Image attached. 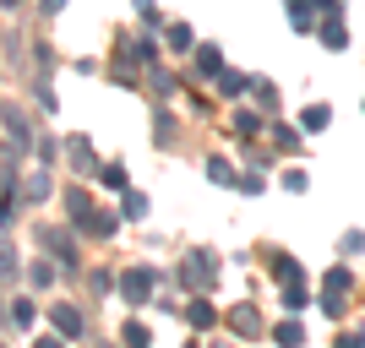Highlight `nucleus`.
Instances as JSON below:
<instances>
[{"label": "nucleus", "instance_id": "obj_1", "mask_svg": "<svg viewBox=\"0 0 365 348\" xmlns=\"http://www.w3.org/2000/svg\"><path fill=\"white\" fill-rule=\"evenodd\" d=\"M180 283L191 288V294H207V288L218 283V261L207 256V251H191V256L180 261Z\"/></svg>", "mask_w": 365, "mask_h": 348}, {"label": "nucleus", "instance_id": "obj_2", "mask_svg": "<svg viewBox=\"0 0 365 348\" xmlns=\"http://www.w3.org/2000/svg\"><path fill=\"white\" fill-rule=\"evenodd\" d=\"M38 245H44L49 256L61 261L66 273H76V267H82V251H76V240H71V234H66V228H55V223H44V228H38Z\"/></svg>", "mask_w": 365, "mask_h": 348}, {"label": "nucleus", "instance_id": "obj_3", "mask_svg": "<svg viewBox=\"0 0 365 348\" xmlns=\"http://www.w3.org/2000/svg\"><path fill=\"white\" fill-rule=\"evenodd\" d=\"M349 288H354V273H349V267H333V273L322 278V310H327V316H344Z\"/></svg>", "mask_w": 365, "mask_h": 348}, {"label": "nucleus", "instance_id": "obj_4", "mask_svg": "<svg viewBox=\"0 0 365 348\" xmlns=\"http://www.w3.org/2000/svg\"><path fill=\"white\" fill-rule=\"evenodd\" d=\"M153 283H158V273H153V267H131V273L120 278L125 305H148V300H153Z\"/></svg>", "mask_w": 365, "mask_h": 348}, {"label": "nucleus", "instance_id": "obj_5", "mask_svg": "<svg viewBox=\"0 0 365 348\" xmlns=\"http://www.w3.org/2000/svg\"><path fill=\"white\" fill-rule=\"evenodd\" d=\"M229 65H224V55H218V44H197V60H191V76L197 82H218Z\"/></svg>", "mask_w": 365, "mask_h": 348}, {"label": "nucleus", "instance_id": "obj_6", "mask_svg": "<svg viewBox=\"0 0 365 348\" xmlns=\"http://www.w3.org/2000/svg\"><path fill=\"white\" fill-rule=\"evenodd\" d=\"M0 115H6V147L28 152V147H33V125L22 120V109H16V104H6V109H0Z\"/></svg>", "mask_w": 365, "mask_h": 348}, {"label": "nucleus", "instance_id": "obj_7", "mask_svg": "<svg viewBox=\"0 0 365 348\" xmlns=\"http://www.w3.org/2000/svg\"><path fill=\"white\" fill-rule=\"evenodd\" d=\"M66 164H71L76 174H98V169H104L98 158H93V142L88 137H66Z\"/></svg>", "mask_w": 365, "mask_h": 348}, {"label": "nucleus", "instance_id": "obj_8", "mask_svg": "<svg viewBox=\"0 0 365 348\" xmlns=\"http://www.w3.org/2000/svg\"><path fill=\"white\" fill-rule=\"evenodd\" d=\"M49 321H55V332H61V337H82V327H88L76 305H49Z\"/></svg>", "mask_w": 365, "mask_h": 348}, {"label": "nucleus", "instance_id": "obj_9", "mask_svg": "<svg viewBox=\"0 0 365 348\" xmlns=\"http://www.w3.org/2000/svg\"><path fill=\"white\" fill-rule=\"evenodd\" d=\"M229 327L240 337H262V316H257V305H235L229 310Z\"/></svg>", "mask_w": 365, "mask_h": 348}, {"label": "nucleus", "instance_id": "obj_10", "mask_svg": "<svg viewBox=\"0 0 365 348\" xmlns=\"http://www.w3.org/2000/svg\"><path fill=\"white\" fill-rule=\"evenodd\" d=\"M257 131H262V115H257V109H235V120H229V137H235V142H251Z\"/></svg>", "mask_w": 365, "mask_h": 348}, {"label": "nucleus", "instance_id": "obj_11", "mask_svg": "<svg viewBox=\"0 0 365 348\" xmlns=\"http://www.w3.org/2000/svg\"><path fill=\"white\" fill-rule=\"evenodd\" d=\"M273 283L278 288H294V283H300V261H294L289 251H278V256H273Z\"/></svg>", "mask_w": 365, "mask_h": 348}, {"label": "nucleus", "instance_id": "obj_12", "mask_svg": "<svg viewBox=\"0 0 365 348\" xmlns=\"http://www.w3.org/2000/svg\"><path fill=\"white\" fill-rule=\"evenodd\" d=\"M251 88H257V76H245V71H224L218 76V93H224V98H245Z\"/></svg>", "mask_w": 365, "mask_h": 348}, {"label": "nucleus", "instance_id": "obj_13", "mask_svg": "<svg viewBox=\"0 0 365 348\" xmlns=\"http://www.w3.org/2000/svg\"><path fill=\"white\" fill-rule=\"evenodd\" d=\"M115 223H120V218H115V212H93V218H82V234H93V240H109V234H115Z\"/></svg>", "mask_w": 365, "mask_h": 348}, {"label": "nucleus", "instance_id": "obj_14", "mask_svg": "<svg viewBox=\"0 0 365 348\" xmlns=\"http://www.w3.org/2000/svg\"><path fill=\"white\" fill-rule=\"evenodd\" d=\"M185 321H191L197 332H207V327H213V321H218V310H213V305H207V300H202V294H197V300L185 305Z\"/></svg>", "mask_w": 365, "mask_h": 348}, {"label": "nucleus", "instance_id": "obj_15", "mask_svg": "<svg viewBox=\"0 0 365 348\" xmlns=\"http://www.w3.org/2000/svg\"><path fill=\"white\" fill-rule=\"evenodd\" d=\"M66 212H71L76 223H82V218H93V196L82 191V185H66Z\"/></svg>", "mask_w": 365, "mask_h": 348}, {"label": "nucleus", "instance_id": "obj_16", "mask_svg": "<svg viewBox=\"0 0 365 348\" xmlns=\"http://www.w3.org/2000/svg\"><path fill=\"white\" fill-rule=\"evenodd\" d=\"M142 82H148L153 98H169V93H175V76H169L164 65H148V76H142Z\"/></svg>", "mask_w": 365, "mask_h": 348}, {"label": "nucleus", "instance_id": "obj_17", "mask_svg": "<svg viewBox=\"0 0 365 348\" xmlns=\"http://www.w3.org/2000/svg\"><path fill=\"white\" fill-rule=\"evenodd\" d=\"M33 316H38V310H33V300H28V294H16V300H11V310H6V321H11V327H33Z\"/></svg>", "mask_w": 365, "mask_h": 348}, {"label": "nucleus", "instance_id": "obj_18", "mask_svg": "<svg viewBox=\"0 0 365 348\" xmlns=\"http://www.w3.org/2000/svg\"><path fill=\"white\" fill-rule=\"evenodd\" d=\"M327 120H333V109H327V104H305V115H300V131H322Z\"/></svg>", "mask_w": 365, "mask_h": 348}, {"label": "nucleus", "instance_id": "obj_19", "mask_svg": "<svg viewBox=\"0 0 365 348\" xmlns=\"http://www.w3.org/2000/svg\"><path fill=\"white\" fill-rule=\"evenodd\" d=\"M273 337H278V348H300V343H305L300 321H278V332H273Z\"/></svg>", "mask_w": 365, "mask_h": 348}, {"label": "nucleus", "instance_id": "obj_20", "mask_svg": "<svg viewBox=\"0 0 365 348\" xmlns=\"http://www.w3.org/2000/svg\"><path fill=\"white\" fill-rule=\"evenodd\" d=\"M273 142H278V152H300V131H294V125H284V120L273 125Z\"/></svg>", "mask_w": 365, "mask_h": 348}, {"label": "nucleus", "instance_id": "obj_21", "mask_svg": "<svg viewBox=\"0 0 365 348\" xmlns=\"http://www.w3.org/2000/svg\"><path fill=\"white\" fill-rule=\"evenodd\" d=\"M120 343H125V348H148L153 337H148V327H142V321H125V327H120Z\"/></svg>", "mask_w": 365, "mask_h": 348}, {"label": "nucleus", "instance_id": "obj_22", "mask_svg": "<svg viewBox=\"0 0 365 348\" xmlns=\"http://www.w3.org/2000/svg\"><path fill=\"white\" fill-rule=\"evenodd\" d=\"M251 98H257V109H278V88L267 82V76H257V88H251Z\"/></svg>", "mask_w": 365, "mask_h": 348}, {"label": "nucleus", "instance_id": "obj_23", "mask_svg": "<svg viewBox=\"0 0 365 348\" xmlns=\"http://www.w3.org/2000/svg\"><path fill=\"white\" fill-rule=\"evenodd\" d=\"M322 44H327V49H349V33H344V22H322Z\"/></svg>", "mask_w": 365, "mask_h": 348}, {"label": "nucleus", "instance_id": "obj_24", "mask_svg": "<svg viewBox=\"0 0 365 348\" xmlns=\"http://www.w3.org/2000/svg\"><path fill=\"white\" fill-rule=\"evenodd\" d=\"M153 142H158V147H175V115H158V120H153Z\"/></svg>", "mask_w": 365, "mask_h": 348}, {"label": "nucleus", "instance_id": "obj_25", "mask_svg": "<svg viewBox=\"0 0 365 348\" xmlns=\"http://www.w3.org/2000/svg\"><path fill=\"white\" fill-rule=\"evenodd\" d=\"M284 11H289V22H294V28H311V0H284Z\"/></svg>", "mask_w": 365, "mask_h": 348}, {"label": "nucleus", "instance_id": "obj_26", "mask_svg": "<svg viewBox=\"0 0 365 348\" xmlns=\"http://www.w3.org/2000/svg\"><path fill=\"white\" fill-rule=\"evenodd\" d=\"M28 278H33V288H49V283H55V256H49V261H33Z\"/></svg>", "mask_w": 365, "mask_h": 348}, {"label": "nucleus", "instance_id": "obj_27", "mask_svg": "<svg viewBox=\"0 0 365 348\" xmlns=\"http://www.w3.org/2000/svg\"><path fill=\"white\" fill-rule=\"evenodd\" d=\"M164 38H169V49H197V44H191V28H185V22H169Z\"/></svg>", "mask_w": 365, "mask_h": 348}, {"label": "nucleus", "instance_id": "obj_28", "mask_svg": "<svg viewBox=\"0 0 365 348\" xmlns=\"http://www.w3.org/2000/svg\"><path fill=\"white\" fill-rule=\"evenodd\" d=\"M207 180H213V185H235V169H229V158H207Z\"/></svg>", "mask_w": 365, "mask_h": 348}, {"label": "nucleus", "instance_id": "obj_29", "mask_svg": "<svg viewBox=\"0 0 365 348\" xmlns=\"http://www.w3.org/2000/svg\"><path fill=\"white\" fill-rule=\"evenodd\" d=\"M44 196H55V180H49V174H33L28 180V201H44Z\"/></svg>", "mask_w": 365, "mask_h": 348}, {"label": "nucleus", "instance_id": "obj_30", "mask_svg": "<svg viewBox=\"0 0 365 348\" xmlns=\"http://www.w3.org/2000/svg\"><path fill=\"white\" fill-rule=\"evenodd\" d=\"M98 180H104L109 191H125V164H104V169H98Z\"/></svg>", "mask_w": 365, "mask_h": 348}, {"label": "nucleus", "instance_id": "obj_31", "mask_svg": "<svg viewBox=\"0 0 365 348\" xmlns=\"http://www.w3.org/2000/svg\"><path fill=\"white\" fill-rule=\"evenodd\" d=\"M131 49H137L142 65H158V38H131Z\"/></svg>", "mask_w": 365, "mask_h": 348}, {"label": "nucleus", "instance_id": "obj_32", "mask_svg": "<svg viewBox=\"0 0 365 348\" xmlns=\"http://www.w3.org/2000/svg\"><path fill=\"white\" fill-rule=\"evenodd\" d=\"M120 212H125V218H142V212H148V196H142V191H125V196H120Z\"/></svg>", "mask_w": 365, "mask_h": 348}, {"label": "nucleus", "instance_id": "obj_33", "mask_svg": "<svg viewBox=\"0 0 365 348\" xmlns=\"http://www.w3.org/2000/svg\"><path fill=\"white\" fill-rule=\"evenodd\" d=\"M284 310H289V316H300V310H305V283L284 288Z\"/></svg>", "mask_w": 365, "mask_h": 348}, {"label": "nucleus", "instance_id": "obj_34", "mask_svg": "<svg viewBox=\"0 0 365 348\" xmlns=\"http://www.w3.org/2000/svg\"><path fill=\"white\" fill-rule=\"evenodd\" d=\"M344 256H365V228H349V234H344Z\"/></svg>", "mask_w": 365, "mask_h": 348}, {"label": "nucleus", "instance_id": "obj_35", "mask_svg": "<svg viewBox=\"0 0 365 348\" xmlns=\"http://www.w3.org/2000/svg\"><path fill=\"white\" fill-rule=\"evenodd\" d=\"M317 11H322V22H338V16H344V0H317Z\"/></svg>", "mask_w": 365, "mask_h": 348}, {"label": "nucleus", "instance_id": "obj_36", "mask_svg": "<svg viewBox=\"0 0 365 348\" xmlns=\"http://www.w3.org/2000/svg\"><path fill=\"white\" fill-rule=\"evenodd\" d=\"M0 273H6V283H11V278H16V251H11V245L0 251Z\"/></svg>", "mask_w": 365, "mask_h": 348}, {"label": "nucleus", "instance_id": "obj_37", "mask_svg": "<svg viewBox=\"0 0 365 348\" xmlns=\"http://www.w3.org/2000/svg\"><path fill=\"white\" fill-rule=\"evenodd\" d=\"M33 60H38V76H44L49 65H55V49H49V44H38V49H33Z\"/></svg>", "mask_w": 365, "mask_h": 348}, {"label": "nucleus", "instance_id": "obj_38", "mask_svg": "<svg viewBox=\"0 0 365 348\" xmlns=\"http://www.w3.org/2000/svg\"><path fill=\"white\" fill-rule=\"evenodd\" d=\"M131 6H137L142 22H158V0H131Z\"/></svg>", "mask_w": 365, "mask_h": 348}, {"label": "nucleus", "instance_id": "obj_39", "mask_svg": "<svg viewBox=\"0 0 365 348\" xmlns=\"http://www.w3.org/2000/svg\"><path fill=\"white\" fill-rule=\"evenodd\" d=\"M284 185H289V191H305L311 180H305V169H289V174H284Z\"/></svg>", "mask_w": 365, "mask_h": 348}, {"label": "nucleus", "instance_id": "obj_40", "mask_svg": "<svg viewBox=\"0 0 365 348\" xmlns=\"http://www.w3.org/2000/svg\"><path fill=\"white\" fill-rule=\"evenodd\" d=\"M333 348H365V332H344V337H338Z\"/></svg>", "mask_w": 365, "mask_h": 348}, {"label": "nucleus", "instance_id": "obj_41", "mask_svg": "<svg viewBox=\"0 0 365 348\" xmlns=\"http://www.w3.org/2000/svg\"><path fill=\"white\" fill-rule=\"evenodd\" d=\"M38 11H44V16H55V11H66V0H38Z\"/></svg>", "mask_w": 365, "mask_h": 348}, {"label": "nucleus", "instance_id": "obj_42", "mask_svg": "<svg viewBox=\"0 0 365 348\" xmlns=\"http://www.w3.org/2000/svg\"><path fill=\"white\" fill-rule=\"evenodd\" d=\"M33 348H66V343H61V337H38Z\"/></svg>", "mask_w": 365, "mask_h": 348}, {"label": "nucleus", "instance_id": "obj_43", "mask_svg": "<svg viewBox=\"0 0 365 348\" xmlns=\"http://www.w3.org/2000/svg\"><path fill=\"white\" fill-rule=\"evenodd\" d=\"M0 6H6V11H16V6H22V0H0Z\"/></svg>", "mask_w": 365, "mask_h": 348}, {"label": "nucleus", "instance_id": "obj_44", "mask_svg": "<svg viewBox=\"0 0 365 348\" xmlns=\"http://www.w3.org/2000/svg\"><path fill=\"white\" fill-rule=\"evenodd\" d=\"M213 348H218V343H213Z\"/></svg>", "mask_w": 365, "mask_h": 348}]
</instances>
